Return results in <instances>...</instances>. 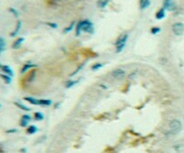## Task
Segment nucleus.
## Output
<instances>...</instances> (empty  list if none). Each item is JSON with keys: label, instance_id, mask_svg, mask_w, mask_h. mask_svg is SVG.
<instances>
[{"label": "nucleus", "instance_id": "30", "mask_svg": "<svg viewBox=\"0 0 184 153\" xmlns=\"http://www.w3.org/2000/svg\"><path fill=\"white\" fill-rule=\"evenodd\" d=\"M0 107H1V105H0Z\"/></svg>", "mask_w": 184, "mask_h": 153}, {"label": "nucleus", "instance_id": "2", "mask_svg": "<svg viewBox=\"0 0 184 153\" xmlns=\"http://www.w3.org/2000/svg\"><path fill=\"white\" fill-rule=\"evenodd\" d=\"M128 38H129V35L127 33H124V34H121L120 37L117 39L116 43H115L117 53H120V51L123 50V49H124L125 45H126V42H127Z\"/></svg>", "mask_w": 184, "mask_h": 153}, {"label": "nucleus", "instance_id": "3", "mask_svg": "<svg viewBox=\"0 0 184 153\" xmlns=\"http://www.w3.org/2000/svg\"><path fill=\"white\" fill-rule=\"evenodd\" d=\"M172 29L176 36H181L184 33V24L182 23H175Z\"/></svg>", "mask_w": 184, "mask_h": 153}, {"label": "nucleus", "instance_id": "5", "mask_svg": "<svg viewBox=\"0 0 184 153\" xmlns=\"http://www.w3.org/2000/svg\"><path fill=\"white\" fill-rule=\"evenodd\" d=\"M175 7H176L175 0H164L163 8L169 11H173L175 9Z\"/></svg>", "mask_w": 184, "mask_h": 153}, {"label": "nucleus", "instance_id": "13", "mask_svg": "<svg viewBox=\"0 0 184 153\" xmlns=\"http://www.w3.org/2000/svg\"><path fill=\"white\" fill-rule=\"evenodd\" d=\"M24 100H26L27 102H29V103H30V104H32V105H40V100L35 99V98H33V97H31V96H26V97H24Z\"/></svg>", "mask_w": 184, "mask_h": 153}, {"label": "nucleus", "instance_id": "11", "mask_svg": "<svg viewBox=\"0 0 184 153\" xmlns=\"http://www.w3.org/2000/svg\"><path fill=\"white\" fill-rule=\"evenodd\" d=\"M24 42V38H23V37H20V38L16 39L15 42H14V43H13V45H12V48L13 49H19L21 47V45H22V43Z\"/></svg>", "mask_w": 184, "mask_h": 153}, {"label": "nucleus", "instance_id": "9", "mask_svg": "<svg viewBox=\"0 0 184 153\" xmlns=\"http://www.w3.org/2000/svg\"><path fill=\"white\" fill-rule=\"evenodd\" d=\"M165 17V8H161V9H159L156 12V18L157 20H162L164 19Z\"/></svg>", "mask_w": 184, "mask_h": 153}, {"label": "nucleus", "instance_id": "8", "mask_svg": "<svg viewBox=\"0 0 184 153\" xmlns=\"http://www.w3.org/2000/svg\"><path fill=\"white\" fill-rule=\"evenodd\" d=\"M1 69H2L3 72H5L8 76H12L14 75V72H13L12 68L9 66H7V65H1Z\"/></svg>", "mask_w": 184, "mask_h": 153}, {"label": "nucleus", "instance_id": "1", "mask_svg": "<svg viewBox=\"0 0 184 153\" xmlns=\"http://www.w3.org/2000/svg\"><path fill=\"white\" fill-rule=\"evenodd\" d=\"M85 32L88 33H93V25H92V22H90L89 20H83L80 21L77 24H76V29H75V35L79 36L81 34V32Z\"/></svg>", "mask_w": 184, "mask_h": 153}, {"label": "nucleus", "instance_id": "15", "mask_svg": "<svg viewBox=\"0 0 184 153\" xmlns=\"http://www.w3.org/2000/svg\"><path fill=\"white\" fill-rule=\"evenodd\" d=\"M35 76H36V71H35V70H32V71L28 74V76H26V80H27L28 82H32V81L35 78Z\"/></svg>", "mask_w": 184, "mask_h": 153}, {"label": "nucleus", "instance_id": "26", "mask_svg": "<svg viewBox=\"0 0 184 153\" xmlns=\"http://www.w3.org/2000/svg\"><path fill=\"white\" fill-rule=\"evenodd\" d=\"M9 12H11L15 17H18L19 16V13L17 12V10L16 9H15V8H13V7H10L9 8Z\"/></svg>", "mask_w": 184, "mask_h": 153}, {"label": "nucleus", "instance_id": "23", "mask_svg": "<svg viewBox=\"0 0 184 153\" xmlns=\"http://www.w3.org/2000/svg\"><path fill=\"white\" fill-rule=\"evenodd\" d=\"M76 83H77V81H73V80H69V81L66 82V86L67 88H69V87L73 86L74 85H75Z\"/></svg>", "mask_w": 184, "mask_h": 153}, {"label": "nucleus", "instance_id": "18", "mask_svg": "<svg viewBox=\"0 0 184 153\" xmlns=\"http://www.w3.org/2000/svg\"><path fill=\"white\" fill-rule=\"evenodd\" d=\"M37 132V127L34 125H31L29 126L27 129V133L29 134H33Z\"/></svg>", "mask_w": 184, "mask_h": 153}, {"label": "nucleus", "instance_id": "7", "mask_svg": "<svg viewBox=\"0 0 184 153\" xmlns=\"http://www.w3.org/2000/svg\"><path fill=\"white\" fill-rule=\"evenodd\" d=\"M31 116L29 115H24L22 116V119H21V122H20V125L22 126V127H25V126H27L28 123L31 121Z\"/></svg>", "mask_w": 184, "mask_h": 153}, {"label": "nucleus", "instance_id": "24", "mask_svg": "<svg viewBox=\"0 0 184 153\" xmlns=\"http://www.w3.org/2000/svg\"><path fill=\"white\" fill-rule=\"evenodd\" d=\"M52 102L50 100H40V105H50Z\"/></svg>", "mask_w": 184, "mask_h": 153}, {"label": "nucleus", "instance_id": "21", "mask_svg": "<svg viewBox=\"0 0 184 153\" xmlns=\"http://www.w3.org/2000/svg\"><path fill=\"white\" fill-rule=\"evenodd\" d=\"M34 119L37 120V121H41V120H43V119H44V116H43V115H42L41 113L37 112V113L34 114Z\"/></svg>", "mask_w": 184, "mask_h": 153}, {"label": "nucleus", "instance_id": "16", "mask_svg": "<svg viewBox=\"0 0 184 153\" xmlns=\"http://www.w3.org/2000/svg\"><path fill=\"white\" fill-rule=\"evenodd\" d=\"M0 77L5 81L6 84H10L12 82V79H11V76L8 75H4V74H0Z\"/></svg>", "mask_w": 184, "mask_h": 153}, {"label": "nucleus", "instance_id": "25", "mask_svg": "<svg viewBox=\"0 0 184 153\" xmlns=\"http://www.w3.org/2000/svg\"><path fill=\"white\" fill-rule=\"evenodd\" d=\"M160 31H161V28L160 27H153V28L151 29V33L152 34H157L158 33H160Z\"/></svg>", "mask_w": 184, "mask_h": 153}, {"label": "nucleus", "instance_id": "19", "mask_svg": "<svg viewBox=\"0 0 184 153\" xmlns=\"http://www.w3.org/2000/svg\"><path fill=\"white\" fill-rule=\"evenodd\" d=\"M109 3V0H99L98 2V7L101 8H104Z\"/></svg>", "mask_w": 184, "mask_h": 153}, {"label": "nucleus", "instance_id": "27", "mask_svg": "<svg viewBox=\"0 0 184 153\" xmlns=\"http://www.w3.org/2000/svg\"><path fill=\"white\" fill-rule=\"evenodd\" d=\"M101 67H102V64H101V63H96V64L92 65V70H97L98 68H100Z\"/></svg>", "mask_w": 184, "mask_h": 153}, {"label": "nucleus", "instance_id": "14", "mask_svg": "<svg viewBox=\"0 0 184 153\" xmlns=\"http://www.w3.org/2000/svg\"><path fill=\"white\" fill-rule=\"evenodd\" d=\"M33 67H36V65H33V64H31V63H27V64H24L23 68H22V69H21V73H25L27 70H29L31 68H33Z\"/></svg>", "mask_w": 184, "mask_h": 153}, {"label": "nucleus", "instance_id": "29", "mask_svg": "<svg viewBox=\"0 0 184 153\" xmlns=\"http://www.w3.org/2000/svg\"><path fill=\"white\" fill-rule=\"evenodd\" d=\"M0 68H1V64H0Z\"/></svg>", "mask_w": 184, "mask_h": 153}, {"label": "nucleus", "instance_id": "6", "mask_svg": "<svg viewBox=\"0 0 184 153\" xmlns=\"http://www.w3.org/2000/svg\"><path fill=\"white\" fill-rule=\"evenodd\" d=\"M124 76H125V71L120 69V68L115 69V70L112 71V76H114L117 79H120V78L124 77Z\"/></svg>", "mask_w": 184, "mask_h": 153}, {"label": "nucleus", "instance_id": "4", "mask_svg": "<svg viewBox=\"0 0 184 153\" xmlns=\"http://www.w3.org/2000/svg\"><path fill=\"white\" fill-rule=\"evenodd\" d=\"M170 128L173 133H177L182 129V123L179 120H173L170 123Z\"/></svg>", "mask_w": 184, "mask_h": 153}, {"label": "nucleus", "instance_id": "17", "mask_svg": "<svg viewBox=\"0 0 184 153\" xmlns=\"http://www.w3.org/2000/svg\"><path fill=\"white\" fill-rule=\"evenodd\" d=\"M6 43L5 39L0 37V53H2L6 50Z\"/></svg>", "mask_w": 184, "mask_h": 153}, {"label": "nucleus", "instance_id": "28", "mask_svg": "<svg viewBox=\"0 0 184 153\" xmlns=\"http://www.w3.org/2000/svg\"><path fill=\"white\" fill-rule=\"evenodd\" d=\"M47 25H49V26L52 27L53 29H55L58 27V24H54V23H47Z\"/></svg>", "mask_w": 184, "mask_h": 153}, {"label": "nucleus", "instance_id": "12", "mask_svg": "<svg viewBox=\"0 0 184 153\" xmlns=\"http://www.w3.org/2000/svg\"><path fill=\"white\" fill-rule=\"evenodd\" d=\"M151 4V1L150 0H140L139 2V6H140V9L144 10L147 8Z\"/></svg>", "mask_w": 184, "mask_h": 153}, {"label": "nucleus", "instance_id": "10", "mask_svg": "<svg viewBox=\"0 0 184 153\" xmlns=\"http://www.w3.org/2000/svg\"><path fill=\"white\" fill-rule=\"evenodd\" d=\"M21 26H22V22H21V21H17L15 29V30L10 33V36H11V37H15V36H16V35L18 34L20 29H21Z\"/></svg>", "mask_w": 184, "mask_h": 153}, {"label": "nucleus", "instance_id": "22", "mask_svg": "<svg viewBox=\"0 0 184 153\" xmlns=\"http://www.w3.org/2000/svg\"><path fill=\"white\" fill-rule=\"evenodd\" d=\"M75 22H72L70 24H69V26H67L66 28L64 30V33H69L72 29L74 28V26H75Z\"/></svg>", "mask_w": 184, "mask_h": 153}, {"label": "nucleus", "instance_id": "20", "mask_svg": "<svg viewBox=\"0 0 184 153\" xmlns=\"http://www.w3.org/2000/svg\"><path fill=\"white\" fill-rule=\"evenodd\" d=\"M15 105H16L17 107H19L20 109H22V110H24V111H30L31 109L30 108H28L27 106H25V105H24L23 104H21V103H18V102H15Z\"/></svg>", "mask_w": 184, "mask_h": 153}]
</instances>
